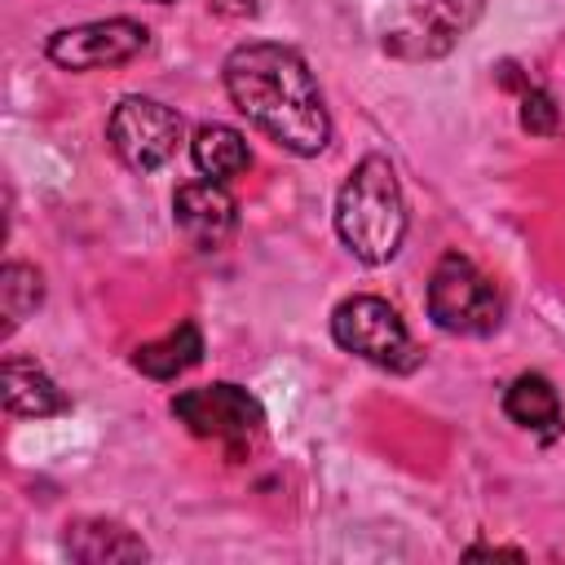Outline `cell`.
<instances>
[{
    "instance_id": "9",
    "label": "cell",
    "mask_w": 565,
    "mask_h": 565,
    "mask_svg": "<svg viewBox=\"0 0 565 565\" xmlns=\"http://www.w3.org/2000/svg\"><path fill=\"white\" fill-rule=\"evenodd\" d=\"M172 221L199 252H216L238 225V203L225 190V181H185L172 194Z\"/></svg>"
},
{
    "instance_id": "17",
    "label": "cell",
    "mask_w": 565,
    "mask_h": 565,
    "mask_svg": "<svg viewBox=\"0 0 565 565\" xmlns=\"http://www.w3.org/2000/svg\"><path fill=\"white\" fill-rule=\"evenodd\" d=\"M154 4H172V0H154Z\"/></svg>"
},
{
    "instance_id": "15",
    "label": "cell",
    "mask_w": 565,
    "mask_h": 565,
    "mask_svg": "<svg viewBox=\"0 0 565 565\" xmlns=\"http://www.w3.org/2000/svg\"><path fill=\"white\" fill-rule=\"evenodd\" d=\"M44 300V278L35 265L9 260L0 269V313H4V335H13L22 327V318H31Z\"/></svg>"
},
{
    "instance_id": "16",
    "label": "cell",
    "mask_w": 565,
    "mask_h": 565,
    "mask_svg": "<svg viewBox=\"0 0 565 565\" xmlns=\"http://www.w3.org/2000/svg\"><path fill=\"white\" fill-rule=\"evenodd\" d=\"M508 84L521 88V128L534 132V137H552L561 128V110H556V97L543 88V84H530V79H512L503 75Z\"/></svg>"
},
{
    "instance_id": "6",
    "label": "cell",
    "mask_w": 565,
    "mask_h": 565,
    "mask_svg": "<svg viewBox=\"0 0 565 565\" xmlns=\"http://www.w3.org/2000/svg\"><path fill=\"white\" fill-rule=\"evenodd\" d=\"M181 137H185V119L159 97H141V93L119 97L106 119V141L119 154V163L132 172L163 168L181 150Z\"/></svg>"
},
{
    "instance_id": "1",
    "label": "cell",
    "mask_w": 565,
    "mask_h": 565,
    "mask_svg": "<svg viewBox=\"0 0 565 565\" xmlns=\"http://www.w3.org/2000/svg\"><path fill=\"white\" fill-rule=\"evenodd\" d=\"M234 110L291 154H318L331 141V115L309 62L291 44L247 40L221 66Z\"/></svg>"
},
{
    "instance_id": "11",
    "label": "cell",
    "mask_w": 565,
    "mask_h": 565,
    "mask_svg": "<svg viewBox=\"0 0 565 565\" xmlns=\"http://www.w3.org/2000/svg\"><path fill=\"white\" fill-rule=\"evenodd\" d=\"M66 552L84 565H106V561H146L150 547L119 521H106V516H84V521H71L66 534H62Z\"/></svg>"
},
{
    "instance_id": "10",
    "label": "cell",
    "mask_w": 565,
    "mask_h": 565,
    "mask_svg": "<svg viewBox=\"0 0 565 565\" xmlns=\"http://www.w3.org/2000/svg\"><path fill=\"white\" fill-rule=\"evenodd\" d=\"M0 388H4V411L22 415V419H49V415H66L71 397L49 380V371L31 358L9 353L0 366Z\"/></svg>"
},
{
    "instance_id": "13",
    "label": "cell",
    "mask_w": 565,
    "mask_h": 565,
    "mask_svg": "<svg viewBox=\"0 0 565 565\" xmlns=\"http://www.w3.org/2000/svg\"><path fill=\"white\" fill-rule=\"evenodd\" d=\"M503 415L530 433H556L561 428V393L547 375L539 371H521L508 388H503Z\"/></svg>"
},
{
    "instance_id": "3",
    "label": "cell",
    "mask_w": 565,
    "mask_h": 565,
    "mask_svg": "<svg viewBox=\"0 0 565 565\" xmlns=\"http://www.w3.org/2000/svg\"><path fill=\"white\" fill-rule=\"evenodd\" d=\"M428 318L450 335H490L503 322V300L468 256L446 252L428 278Z\"/></svg>"
},
{
    "instance_id": "8",
    "label": "cell",
    "mask_w": 565,
    "mask_h": 565,
    "mask_svg": "<svg viewBox=\"0 0 565 565\" xmlns=\"http://www.w3.org/2000/svg\"><path fill=\"white\" fill-rule=\"evenodd\" d=\"M150 49V31L137 18H97L79 26H62L49 35L44 53L62 71H97V66H124Z\"/></svg>"
},
{
    "instance_id": "12",
    "label": "cell",
    "mask_w": 565,
    "mask_h": 565,
    "mask_svg": "<svg viewBox=\"0 0 565 565\" xmlns=\"http://www.w3.org/2000/svg\"><path fill=\"white\" fill-rule=\"evenodd\" d=\"M199 358H203V331H199V322H177L168 335H159V340H146V344H137L132 349V366L141 371V375H150V380H177V375H185L190 366H199Z\"/></svg>"
},
{
    "instance_id": "7",
    "label": "cell",
    "mask_w": 565,
    "mask_h": 565,
    "mask_svg": "<svg viewBox=\"0 0 565 565\" xmlns=\"http://www.w3.org/2000/svg\"><path fill=\"white\" fill-rule=\"evenodd\" d=\"M486 13V0H406V9L388 22L384 49L402 62L446 57Z\"/></svg>"
},
{
    "instance_id": "14",
    "label": "cell",
    "mask_w": 565,
    "mask_h": 565,
    "mask_svg": "<svg viewBox=\"0 0 565 565\" xmlns=\"http://www.w3.org/2000/svg\"><path fill=\"white\" fill-rule=\"evenodd\" d=\"M190 159L212 181H230V177H238V172L252 168L247 137L238 128H225V124H203L194 132V141H190Z\"/></svg>"
},
{
    "instance_id": "4",
    "label": "cell",
    "mask_w": 565,
    "mask_h": 565,
    "mask_svg": "<svg viewBox=\"0 0 565 565\" xmlns=\"http://www.w3.org/2000/svg\"><path fill=\"white\" fill-rule=\"evenodd\" d=\"M331 335L344 353L384 366V371H411L419 362L415 340L402 322V313L384 296H349L331 309Z\"/></svg>"
},
{
    "instance_id": "5",
    "label": "cell",
    "mask_w": 565,
    "mask_h": 565,
    "mask_svg": "<svg viewBox=\"0 0 565 565\" xmlns=\"http://www.w3.org/2000/svg\"><path fill=\"white\" fill-rule=\"evenodd\" d=\"M168 411H172L177 424H185L194 437L221 441V446H230V450H243V446H252V441L265 433V406H260L243 384H230V380L199 384V388H181V393H172Z\"/></svg>"
},
{
    "instance_id": "2",
    "label": "cell",
    "mask_w": 565,
    "mask_h": 565,
    "mask_svg": "<svg viewBox=\"0 0 565 565\" xmlns=\"http://www.w3.org/2000/svg\"><path fill=\"white\" fill-rule=\"evenodd\" d=\"M335 234L366 265H384L397 256L406 238V199L384 154L358 159V168L344 177L335 194Z\"/></svg>"
}]
</instances>
